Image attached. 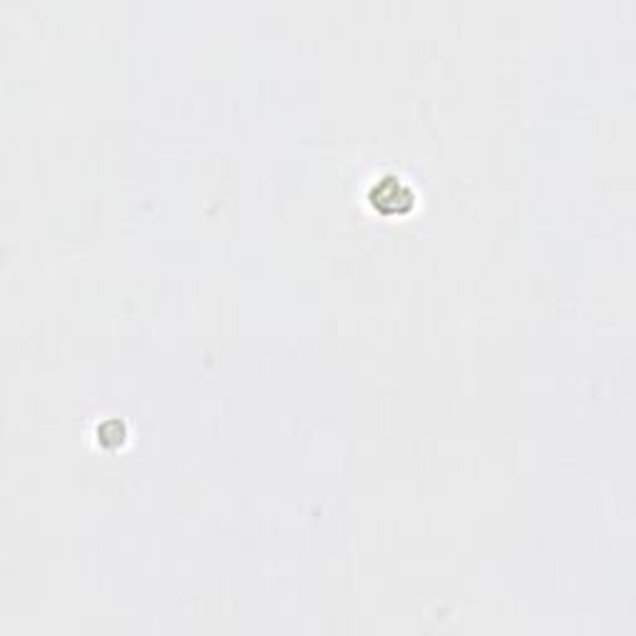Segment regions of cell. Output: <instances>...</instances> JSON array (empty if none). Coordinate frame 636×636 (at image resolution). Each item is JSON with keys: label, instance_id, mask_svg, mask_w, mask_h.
Here are the masks:
<instances>
[{"label": "cell", "instance_id": "obj_1", "mask_svg": "<svg viewBox=\"0 0 636 636\" xmlns=\"http://www.w3.org/2000/svg\"><path fill=\"white\" fill-rule=\"evenodd\" d=\"M371 204L383 216H405L415 206V195L408 185H403L398 176H381L371 189Z\"/></svg>", "mask_w": 636, "mask_h": 636}, {"label": "cell", "instance_id": "obj_2", "mask_svg": "<svg viewBox=\"0 0 636 636\" xmlns=\"http://www.w3.org/2000/svg\"><path fill=\"white\" fill-rule=\"evenodd\" d=\"M125 435H128L125 422L115 421V418H109L102 425H98V442L102 448H118V445L125 442Z\"/></svg>", "mask_w": 636, "mask_h": 636}]
</instances>
